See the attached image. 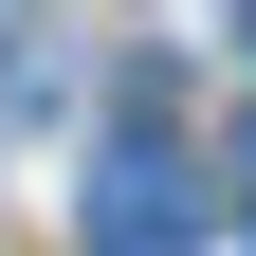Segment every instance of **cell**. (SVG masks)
<instances>
[{"label": "cell", "mask_w": 256, "mask_h": 256, "mask_svg": "<svg viewBox=\"0 0 256 256\" xmlns=\"http://www.w3.org/2000/svg\"><path fill=\"white\" fill-rule=\"evenodd\" d=\"M183 238H202L183 165L165 146H110V165H92V256H183Z\"/></svg>", "instance_id": "1"}, {"label": "cell", "mask_w": 256, "mask_h": 256, "mask_svg": "<svg viewBox=\"0 0 256 256\" xmlns=\"http://www.w3.org/2000/svg\"><path fill=\"white\" fill-rule=\"evenodd\" d=\"M220 183H238V220H256V128H238V165H220Z\"/></svg>", "instance_id": "2"}, {"label": "cell", "mask_w": 256, "mask_h": 256, "mask_svg": "<svg viewBox=\"0 0 256 256\" xmlns=\"http://www.w3.org/2000/svg\"><path fill=\"white\" fill-rule=\"evenodd\" d=\"M238 37H256V0H238Z\"/></svg>", "instance_id": "3"}]
</instances>
